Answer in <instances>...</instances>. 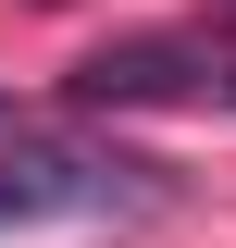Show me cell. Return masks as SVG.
I'll return each instance as SVG.
<instances>
[{"mask_svg":"<svg viewBox=\"0 0 236 248\" xmlns=\"http://www.w3.org/2000/svg\"><path fill=\"white\" fill-rule=\"evenodd\" d=\"M211 50H236V0H224V13H211Z\"/></svg>","mask_w":236,"mask_h":248,"instance_id":"3957f363","label":"cell"},{"mask_svg":"<svg viewBox=\"0 0 236 248\" xmlns=\"http://www.w3.org/2000/svg\"><path fill=\"white\" fill-rule=\"evenodd\" d=\"M199 112H236V50H211V75H199Z\"/></svg>","mask_w":236,"mask_h":248,"instance_id":"7a4b0ae2","label":"cell"},{"mask_svg":"<svg viewBox=\"0 0 236 248\" xmlns=\"http://www.w3.org/2000/svg\"><path fill=\"white\" fill-rule=\"evenodd\" d=\"M112 211H162V161L100 149V137H50V124H25V137L0 149V236L112 223Z\"/></svg>","mask_w":236,"mask_h":248,"instance_id":"6da1fadb","label":"cell"}]
</instances>
